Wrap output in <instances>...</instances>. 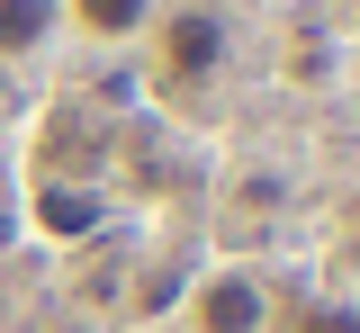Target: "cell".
I'll use <instances>...</instances> for the list:
<instances>
[{
	"label": "cell",
	"mask_w": 360,
	"mask_h": 333,
	"mask_svg": "<svg viewBox=\"0 0 360 333\" xmlns=\"http://www.w3.org/2000/svg\"><path fill=\"white\" fill-rule=\"evenodd\" d=\"M162 9H172V0H63V37H90V46H144Z\"/></svg>",
	"instance_id": "obj_3"
},
{
	"label": "cell",
	"mask_w": 360,
	"mask_h": 333,
	"mask_svg": "<svg viewBox=\"0 0 360 333\" xmlns=\"http://www.w3.org/2000/svg\"><path fill=\"white\" fill-rule=\"evenodd\" d=\"M9 81H18V72H9V63H0V108H9Z\"/></svg>",
	"instance_id": "obj_7"
},
{
	"label": "cell",
	"mask_w": 360,
	"mask_h": 333,
	"mask_svg": "<svg viewBox=\"0 0 360 333\" xmlns=\"http://www.w3.org/2000/svg\"><path fill=\"white\" fill-rule=\"evenodd\" d=\"M225 54H234L225 9H217V0H180V9L153 18V91H162V99H198L225 72Z\"/></svg>",
	"instance_id": "obj_1"
},
{
	"label": "cell",
	"mask_w": 360,
	"mask_h": 333,
	"mask_svg": "<svg viewBox=\"0 0 360 333\" xmlns=\"http://www.w3.org/2000/svg\"><path fill=\"white\" fill-rule=\"evenodd\" d=\"M279 325V288L252 261H217L189 288V333H270Z\"/></svg>",
	"instance_id": "obj_2"
},
{
	"label": "cell",
	"mask_w": 360,
	"mask_h": 333,
	"mask_svg": "<svg viewBox=\"0 0 360 333\" xmlns=\"http://www.w3.org/2000/svg\"><path fill=\"white\" fill-rule=\"evenodd\" d=\"M0 235H9V216H0Z\"/></svg>",
	"instance_id": "obj_8"
},
{
	"label": "cell",
	"mask_w": 360,
	"mask_h": 333,
	"mask_svg": "<svg viewBox=\"0 0 360 333\" xmlns=\"http://www.w3.org/2000/svg\"><path fill=\"white\" fill-rule=\"evenodd\" d=\"M288 333H360V306H307Z\"/></svg>",
	"instance_id": "obj_6"
},
{
	"label": "cell",
	"mask_w": 360,
	"mask_h": 333,
	"mask_svg": "<svg viewBox=\"0 0 360 333\" xmlns=\"http://www.w3.org/2000/svg\"><path fill=\"white\" fill-rule=\"evenodd\" d=\"M63 46V0H0V63H37Z\"/></svg>",
	"instance_id": "obj_4"
},
{
	"label": "cell",
	"mask_w": 360,
	"mask_h": 333,
	"mask_svg": "<svg viewBox=\"0 0 360 333\" xmlns=\"http://www.w3.org/2000/svg\"><path fill=\"white\" fill-rule=\"evenodd\" d=\"M99 216H108V207H99V190H90V181H72V171H45V181H37V226H45L54 243L90 235Z\"/></svg>",
	"instance_id": "obj_5"
}]
</instances>
